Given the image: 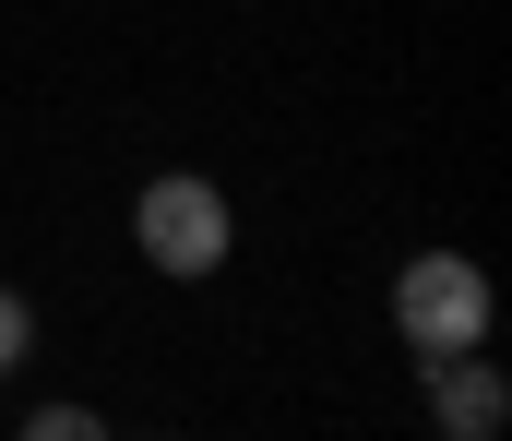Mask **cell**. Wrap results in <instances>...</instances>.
I'll list each match as a JSON object with an SVG mask.
<instances>
[{
  "label": "cell",
  "instance_id": "4",
  "mask_svg": "<svg viewBox=\"0 0 512 441\" xmlns=\"http://www.w3.org/2000/svg\"><path fill=\"white\" fill-rule=\"evenodd\" d=\"M24 441H108V418H96V406H36Z\"/></svg>",
  "mask_w": 512,
  "mask_h": 441
},
{
  "label": "cell",
  "instance_id": "5",
  "mask_svg": "<svg viewBox=\"0 0 512 441\" xmlns=\"http://www.w3.org/2000/svg\"><path fill=\"white\" fill-rule=\"evenodd\" d=\"M24 346H36V310L0 287V370H24Z\"/></svg>",
  "mask_w": 512,
  "mask_h": 441
},
{
  "label": "cell",
  "instance_id": "2",
  "mask_svg": "<svg viewBox=\"0 0 512 441\" xmlns=\"http://www.w3.org/2000/svg\"><path fill=\"white\" fill-rule=\"evenodd\" d=\"M393 334H405L417 358L477 346V334H489V275H477L465 251H417V263L393 275Z\"/></svg>",
  "mask_w": 512,
  "mask_h": 441
},
{
  "label": "cell",
  "instance_id": "3",
  "mask_svg": "<svg viewBox=\"0 0 512 441\" xmlns=\"http://www.w3.org/2000/svg\"><path fill=\"white\" fill-rule=\"evenodd\" d=\"M417 406H429V430H441V441H501L512 382L477 358V346H453V358H417Z\"/></svg>",
  "mask_w": 512,
  "mask_h": 441
},
{
  "label": "cell",
  "instance_id": "1",
  "mask_svg": "<svg viewBox=\"0 0 512 441\" xmlns=\"http://www.w3.org/2000/svg\"><path fill=\"white\" fill-rule=\"evenodd\" d=\"M131 239H143V263L155 275H179V287H203L215 263H227V191L215 179H191V167H167V179H143V203H131Z\"/></svg>",
  "mask_w": 512,
  "mask_h": 441
}]
</instances>
